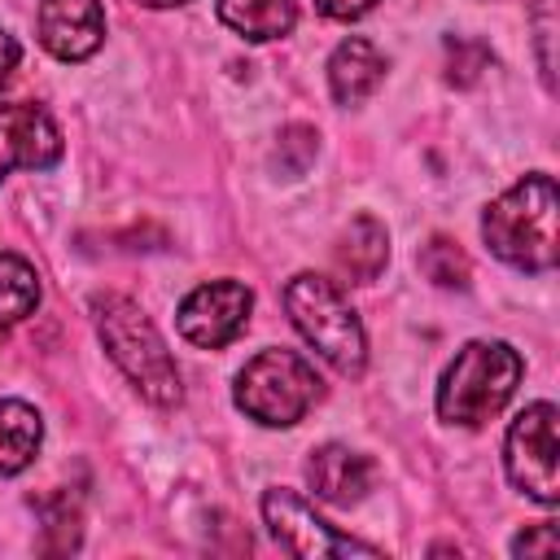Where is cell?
Masks as SVG:
<instances>
[{"instance_id":"cell-16","label":"cell","mask_w":560,"mask_h":560,"mask_svg":"<svg viewBox=\"0 0 560 560\" xmlns=\"http://www.w3.org/2000/svg\"><path fill=\"white\" fill-rule=\"evenodd\" d=\"M39 306V276L26 258L0 249V337H9Z\"/></svg>"},{"instance_id":"cell-21","label":"cell","mask_w":560,"mask_h":560,"mask_svg":"<svg viewBox=\"0 0 560 560\" xmlns=\"http://www.w3.org/2000/svg\"><path fill=\"white\" fill-rule=\"evenodd\" d=\"M315 9H319L324 18H337V22H354V18L372 13V9H376V0H315Z\"/></svg>"},{"instance_id":"cell-5","label":"cell","mask_w":560,"mask_h":560,"mask_svg":"<svg viewBox=\"0 0 560 560\" xmlns=\"http://www.w3.org/2000/svg\"><path fill=\"white\" fill-rule=\"evenodd\" d=\"M236 407L267 424V429H289L298 424L311 402L319 398V376L315 368L293 354V350H262L254 354L241 372H236V389H232Z\"/></svg>"},{"instance_id":"cell-20","label":"cell","mask_w":560,"mask_h":560,"mask_svg":"<svg viewBox=\"0 0 560 560\" xmlns=\"http://www.w3.org/2000/svg\"><path fill=\"white\" fill-rule=\"evenodd\" d=\"M534 22H538V61H542V79H547V88H551V57H547V44H551V26H556V18H551V0H542L538 9H534Z\"/></svg>"},{"instance_id":"cell-15","label":"cell","mask_w":560,"mask_h":560,"mask_svg":"<svg viewBox=\"0 0 560 560\" xmlns=\"http://www.w3.org/2000/svg\"><path fill=\"white\" fill-rule=\"evenodd\" d=\"M44 442V420L22 398H0V477L22 472Z\"/></svg>"},{"instance_id":"cell-1","label":"cell","mask_w":560,"mask_h":560,"mask_svg":"<svg viewBox=\"0 0 560 560\" xmlns=\"http://www.w3.org/2000/svg\"><path fill=\"white\" fill-rule=\"evenodd\" d=\"M481 241L494 258L521 271H551L556 267V179L534 171L499 192L481 214Z\"/></svg>"},{"instance_id":"cell-6","label":"cell","mask_w":560,"mask_h":560,"mask_svg":"<svg viewBox=\"0 0 560 560\" xmlns=\"http://www.w3.org/2000/svg\"><path fill=\"white\" fill-rule=\"evenodd\" d=\"M503 468H508V481L534 503L551 508L560 499V446H556L551 402H534L512 420L503 442Z\"/></svg>"},{"instance_id":"cell-7","label":"cell","mask_w":560,"mask_h":560,"mask_svg":"<svg viewBox=\"0 0 560 560\" xmlns=\"http://www.w3.org/2000/svg\"><path fill=\"white\" fill-rule=\"evenodd\" d=\"M262 521H267L271 538L284 551L302 556V560H341V556H368V560H376L381 556L376 547H368V542H359L350 534H337L298 490H284V486H271L262 494Z\"/></svg>"},{"instance_id":"cell-13","label":"cell","mask_w":560,"mask_h":560,"mask_svg":"<svg viewBox=\"0 0 560 560\" xmlns=\"http://www.w3.org/2000/svg\"><path fill=\"white\" fill-rule=\"evenodd\" d=\"M389 262V232L372 219V214H359L341 236H337V267L359 280V284H372Z\"/></svg>"},{"instance_id":"cell-23","label":"cell","mask_w":560,"mask_h":560,"mask_svg":"<svg viewBox=\"0 0 560 560\" xmlns=\"http://www.w3.org/2000/svg\"><path fill=\"white\" fill-rule=\"evenodd\" d=\"M140 4H149V9H175V4H188V0H140Z\"/></svg>"},{"instance_id":"cell-2","label":"cell","mask_w":560,"mask_h":560,"mask_svg":"<svg viewBox=\"0 0 560 560\" xmlns=\"http://www.w3.org/2000/svg\"><path fill=\"white\" fill-rule=\"evenodd\" d=\"M92 319L101 332V346L109 359L122 368V376L153 402V407H175L179 402V368L153 328V319L122 293H96L92 298Z\"/></svg>"},{"instance_id":"cell-9","label":"cell","mask_w":560,"mask_h":560,"mask_svg":"<svg viewBox=\"0 0 560 560\" xmlns=\"http://www.w3.org/2000/svg\"><path fill=\"white\" fill-rule=\"evenodd\" d=\"M61 162V127L35 101L0 105V179L13 171H48Z\"/></svg>"},{"instance_id":"cell-17","label":"cell","mask_w":560,"mask_h":560,"mask_svg":"<svg viewBox=\"0 0 560 560\" xmlns=\"http://www.w3.org/2000/svg\"><path fill=\"white\" fill-rule=\"evenodd\" d=\"M416 262H420V271H424L438 289H468L472 267H468V254H464L455 241H446V236H429V241L420 245Z\"/></svg>"},{"instance_id":"cell-14","label":"cell","mask_w":560,"mask_h":560,"mask_svg":"<svg viewBox=\"0 0 560 560\" xmlns=\"http://www.w3.org/2000/svg\"><path fill=\"white\" fill-rule=\"evenodd\" d=\"M219 22L232 26L236 35L262 44V39H280L293 31L298 22V0H214Z\"/></svg>"},{"instance_id":"cell-22","label":"cell","mask_w":560,"mask_h":560,"mask_svg":"<svg viewBox=\"0 0 560 560\" xmlns=\"http://www.w3.org/2000/svg\"><path fill=\"white\" fill-rule=\"evenodd\" d=\"M18 61H22V44L0 26V92L9 88V79H13V70H18Z\"/></svg>"},{"instance_id":"cell-19","label":"cell","mask_w":560,"mask_h":560,"mask_svg":"<svg viewBox=\"0 0 560 560\" xmlns=\"http://www.w3.org/2000/svg\"><path fill=\"white\" fill-rule=\"evenodd\" d=\"M556 551H560V538H556L551 525H534V529L512 538V556H542V560H551Z\"/></svg>"},{"instance_id":"cell-11","label":"cell","mask_w":560,"mask_h":560,"mask_svg":"<svg viewBox=\"0 0 560 560\" xmlns=\"http://www.w3.org/2000/svg\"><path fill=\"white\" fill-rule=\"evenodd\" d=\"M372 481H376V464L363 451H350L341 442H324L306 459V486L324 503L350 508V503H359L372 490Z\"/></svg>"},{"instance_id":"cell-4","label":"cell","mask_w":560,"mask_h":560,"mask_svg":"<svg viewBox=\"0 0 560 560\" xmlns=\"http://www.w3.org/2000/svg\"><path fill=\"white\" fill-rule=\"evenodd\" d=\"M521 385V354L508 341H468L438 385V416L446 424L477 429L503 411Z\"/></svg>"},{"instance_id":"cell-3","label":"cell","mask_w":560,"mask_h":560,"mask_svg":"<svg viewBox=\"0 0 560 560\" xmlns=\"http://www.w3.org/2000/svg\"><path fill=\"white\" fill-rule=\"evenodd\" d=\"M284 311L293 319V328L302 332V341L341 376H359L368 363V337L363 324L354 315V306L346 302V293L315 271H298L284 284Z\"/></svg>"},{"instance_id":"cell-18","label":"cell","mask_w":560,"mask_h":560,"mask_svg":"<svg viewBox=\"0 0 560 560\" xmlns=\"http://www.w3.org/2000/svg\"><path fill=\"white\" fill-rule=\"evenodd\" d=\"M315 149H319V136H315L311 127H284V131H280V144H276V158L293 153V158L284 162V171H289V175H302L306 162L315 158Z\"/></svg>"},{"instance_id":"cell-8","label":"cell","mask_w":560,"mask_h":560,"mask_svg":"<svg viewBox=\"0 0 560 560\" xmlns=\"http://www.w3.org/2000/svg\"><path fill=\"white\" fill-rule=\"evenodd\" d=\"M249 311H254V293L241 280H210V284H197L179 302L175 324H179L184 341H192L201 350H219L245 332Z\"/></svg>"},{"instance_id":"cell-10","label":"cell","mask_w":560,"mask_h":560,"mask_svg":"<svg viewBox=\"0 0 560 560\" xmlns=\"http://www.w3.org/2000/svg\"><path fill=\"white\" fill-rule=\"evenodd\" d=\"M105 39L101 0H39V44L57 61H88Z\"/></svg>"},{"instance_id":"cell-12","label":"cell","mask_w":560,"mask_h":560,"mask_svg":"<svg viewBox=\"0 0 560 560\" xmlns=\"http://www.w3.org/2000/svg\"><path fill=\"white\" fill-rule=\"evenodd\" d=\"M381 79H385V57L368 39L350 35V39H341L332 48V57H328V88H332V101L337 105L368 101L381 88Z\"/></svg>"}]
</instances>
